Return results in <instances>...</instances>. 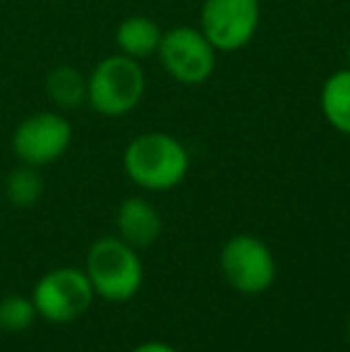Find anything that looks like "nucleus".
Wrapping results in <instances>:
<instances>
[{"instance_id": "f3484780", "label": "nucleus", "mask_w": 350, "mask_h": 352, "mask_svg": "<svg viewBox=\"0 0 350 352\" xmlns=\"http://www.w3.org/2000/svg\"><path fill=\"white\" fill-rule=\"evenodd\" d=\"M348 345H350V321H348Z\"/></svg>"}, {"instance_id": "f8f14e48", "label": "nucleus", "mask_w": 350, "mask_h": 352, "mask_svg": "<svg viewBox=\"0 0 350 352\" xmlns=\"http://www.w3.org/2000/svg\"><path fill=\"white\" fill-rule=\"evenodd\" d=\"M46 94L56 108H63V111L80 108L82 103H87V77L77 67L61 65L48 72Z\"/></svg>"}, {"instance_id": "f257e3e1", "label": "nucleus", "mask_w": 350, "mask_h": 352, "mask_svg": "<svg viewBox=\"0 0 350 352\" xmlns=\"http://www.w3.org/2000/svg\"><path fill=\"white\" fill-rule=\"evenodd\" d=\"M122 166L135 185L166 192L185 180L190 170V153L168 132H144L127 144Z\"/></svg>"}, {"instance_id": "423d86ee", "label": "nucleus", "mask_w": 350, "mask_h": 352, "mask_svg": "<svg viewBox=\"0 0 350 352\" xmlns=\"http://www.w3.org/2000/svg\"><path fill=\"white\" fill-rule=\"evenodd\" d=\"M94 287L80 269H56L34 287L32 302L36 314L51 324H70L91 307Z\"/></svg>"}, {"instance_id": "6e6552de", "label": "nucleus", "mask_w": 350, "mask_h": 352, "mask_svg": "<svg viewBox=\"0 0 350 352\" xmlns=\"http://www.w3.org/2000/svg\"><path fill=\"white\" fill-rule=\"evenodd\" d=\"M221 269L235 290L250 295L264 292L276 276V264L269 247L252 235H238L226 242L221 252Z\"/></svg>"}, {"instance_id": "9b49d317", "label": "nucleus", "mask_w": 350, "mask_h": 352, "mask_svg": "<svg viewBox=\"0 0 350 352\" xmlns=\"http://www.w3.org/2000/svg\"><path fill=\"white\" fill-rule=\"evenodd\" d=\"M319 108L333 130L350 137V67H343L324 79Z\"/></svg>"}, {"instance_id": "dca6fc26", "label": "nucleus", "mask_w": 350, "mask_h": 352, "mask_svg": "<svg viewBox=\"0 0 350 352\" xmlns=\"http://www.w3.org/2000/svg\"><path fill=\"white\" fill-rule=\"evenodd\" d=\"M346 63H348V67H350V41H348V46H346Z\"/></svg>"}, {"instance_id": "1a4fd4ad", "label": "nucleus", "mask_w": 350, "mask_h": 352, "mask_svg": "<svg viewBox=\"0 0 350 352\" xmlns=\"http://www.w3.org/2000/svg\"><path fill=\"white\" fill-rule=\"evenodd\" d=\"M118 230L127 245L149 247L159 240L164 223L149 201H144L142 197H130L118 209Z\"/></svg>"}, {"instance_id": "9d476101", "label": "nucleus", "mask_w": 350, "mask_h": 352, "mask_svg": "<svg viewBox=\"0 0 350 352\" xmlns=\"http://www.w3.org/2000/svg\"><path fill=\"white\" fill-rule=\"evenodd\" d=\"M161 27L146 14H130L116 29V43L122 56H130L135 60L156 56L161 46Z\"/></svg>"}, {"instance_id": "4468645a", "label": "nucleus", "mask_w": 350, "mask_h": 352, "mask_svg": "<svg viewBox=\"0 0 350 352\" xmlns=\"http://www.w3.org/2000/svg\"><path fill=\"white\" fill-rule=\"evenodd\" d=\"M36 319V307L22 295H8L0 300V329L10 333L27 331Z\"/></svg>"}, {"instance_id": "20e7f679", "label": "nucleus", "mask_w": 350, "mask_h": 352, "mask_svg": "<svg viewBox=\"0 0 350 352\" xmlns=\"http://www.w3.org/2000/svg\"><path fill=\"white\" fill-rule=\"evenodd\" d=\"M216 53L199 27H173L164 32L156 56L173 82L199 87L216 70Z\"/></svg>"}, {"instance_id": "0eeeda50", "label": "nucleus", "mask_w": 350, "mask_h": 352, "mask_svg": "<svg viewBox=\"0 0 350 352\" xmlns=\"http://www.w3.org/2000/svg\"><path fill=\"white\" fill-rule=\"evenodd\" d=\"M72 142V125L56 111L27 116L12 132V151L24 166L41 168L58 161Z\"/></svg>"}, {"instance_id": "7ed1b4c3", "label": "nucleus", "mask_w": 350, "mask_h": 352, "mask_svg": "<svg viewBox=\"0 0 350 352\" xmlns=\"http://www.w3.org/2000/svg\"><path fill=\"white\" fill-rule=\"evenodd\" d=\"M87 278L94 292L108 302H125L142 287V261L135 247L118 237H103L87 254Z\"/></svg>"}, {"instance_id": "ddd939ff", "label": "nucleus", "mask_w": 350, "mask_h": 352, "mask_svg": "<svg viewBox=\"0 0 350 352\" xmlns=\"http://www.w3.org/2000/svg\"><path fill=\"white\" fill-rule=\"evenodd\" d=\"M5 195H8L10 204L19 206V209H29V206L36 204L43 195V180L36 168L34 166L14 168L8 175V180H5Z\"/></svg>"}, {"instance_id": "39448f33", "label": "nucleus", "mask_w": 350, "mask_h": 352, "mask_svg": "<svg viewBox=\"0 0 350 352\" xmlns=\"http://www.w3.org/2000/svg\"><path fill=\"white\" fill-rule=\"evenodd\" d=\"M259 0H204L199 29L219 53L245 48L259 29Z\"/></svg>"}, {"instance_id": "f03ea898", "label": "nucleus", "mask_w": 350, "mask_h": 352, "mask_svg": "<svg viewBox=\"0 0 350 352\" xmlns=\"http://www.w3.org/2000/svg\"><path fill=\"white\" fill-rule=\"evenodd\" d=\"M146 91V74L130 56H108L87 74V103L103 118H120L135 111Z\"/></svg>"}, {"instance_id": "2eb2a0df", "label": "nucleus", "mask_w": 350, "mask_h": 352, "mask_svg": "<svg viewBox=\"0 0 350 352\" xmlns=\"http://www.w3.org/2000/svg\"><path fill=\"white\" fill-rule=\"evenodd\" d=\"M132 352H175L171 345H164V343H144L140 348H135Z\"/></svg>"}]
</instances>
